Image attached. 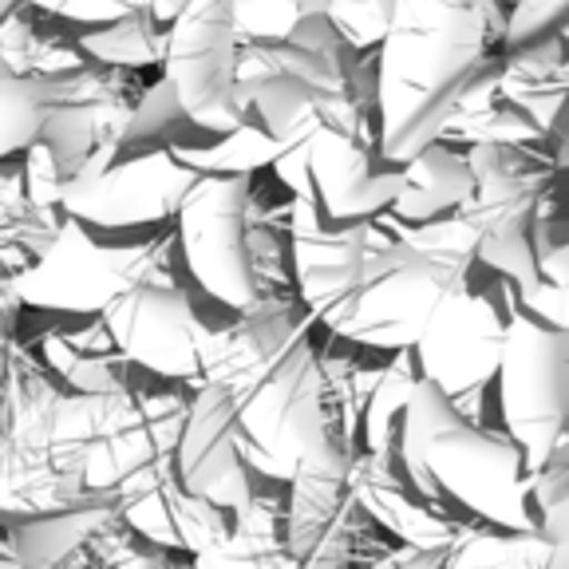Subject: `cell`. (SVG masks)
Returning a JSON list of instances; mask_svg holds the SVG:
<instances>
[{"instance_id": "obj_22", "label": "cell", "mask_w": 569, "mask_h": 569, "mask_svg": "<svg viewBox=\"0 0 569 569\" xmlns=\"http://www.w3.org/2000/svg\"><path fill=\"white\" fill-rule=\"evenodd\" d=\"M498 91L530 111L546 131H553L558 116L569 103V60H566V40L553 36L533 48H518L507 52V68H502V83Z\"/></svg>"}, {"instance_id": "obj_3", "label": "cell", "mask_w": 569, "mask_h": 569, "mask_svg": "<svg viewBox=\"0 0 569 569\" xmlns=\"http://www.w3.org/2000/svg\"><path fill=\"white\" fill-rule=\"evenodd\" d=\"M490 28L502 40L507 24H495V0H396L376 63L380 134L396 131L431 88L475 68Z\"/></svg>"}, {"instance_id": "obj_6", "label": "cell", "mask_w": 569, "mask_h": 569, "mask_svg": "<svg viewBox=\"0 0 569 569\" xmlns=\"http://www.w3.org/2000/svg\"><path fill=\"white\" fill-rule=\"evenodd\" d=\"M467 277H471V266L427 253L403 238L368 249L365 284L337 337L365 348H383V352L416 348L439 301L451 289L467 284Z\"/></svg>"}, {"instance_id": "obj_12", "label": "cell", "mask_w": 569, "mask_h": 569, "mask_svg": "<svg viewBox=\"0 0 569 569\" xmlns=\"http://www.w3.org/2000/svg\"><path fill=\"white\" fill-rule=\"evenodd\" d=\"M289 241H293V277L305 309L340 332L365 284L372 230L365 218H329L320 198L293 194Z\"/></svg>"}, {"instance_id": "obj_17", "label": "cell", "mask_w": 569, "mask_h": 569, "mask_svg": "<svg viewBox=\"0 0 569 569\" xmlns=\"http://www.w3.org/2000/svg\"><path fill=\"white\" fill-rule=\"evenodd\" d=\"M352 498L356 507L372 515L383 530H391L400 542L416 546V550H427V553H443L447 566H451V550H455V538H459V526L455 518H443V510L436 502H427V498H408V475H396L388 459L380 455H352Z\"/></svg>"}, {"instance_id": "obj_4", "label": "cell", "mask_w": 569, "mask_h": 569, "mask_svg": "<svg viewBox=\"0 0 569 569\" xmlns=\"http://www.w3.org/2000/svg\"><path fill=\"white\" fill-rule=\"evenodd\" d=\"M475 194L459 206V218L479 233V261L515 281V289H530L542 281L533 222L553 190L558 167L533 162L515 142H471Z\"/></svg>"}, {"instance_id": "obj_1", "label": "cell", "mask_w": 569, "mask_h": 569, "mask_svg": "<svg viewBox=\"0 0 569 569\" xmlns=\"http://www.w3.org/2000/svg\"><path fill=\"white\" fill-rule=\"evenodd\" d=\"M151 408L139 391H56L32 368L20 372L9 356L4 380V479L0 507L4 515L71 507L88 495V459L103 439L131 431Z\"/></svg>"}, {"instance_id": "obj_29", "label": "cell", "mask_w": 569, "mask_h": 569, "mask_svg": "<svg viewBox=\"0 0 569 569\" xmlns=\"http://www.w3.org/2000/svg\"><path fill=\"white\" fill-rule=\"evenodd\" d=\"M447 134H459L467 142H515V147H526L538 134H550L530 111H522L518 103H510L502 91L495 99H487L475 111H459Z\"/></svg>"}, {"instance_id": "obj_23", "label": "cell", "mask_w": 569, "mask_h": 569, "mask_svg": "<svg viewBox=\"0 0 569 569\" xmlns=\"http://www.w3.org/2000/svg\"><path fill=\"white\" fill-rule=\"evenodd\" d=\"M277 498L253 495L246 507L233 510L230 533L194 553V566H297L284 533L277 530Z\"/></svg>"}, {"instance_id": "obj_8", "label": "cell", "mask_w": 569, "mask_h": 569, "mask_svg": "<svg viewBox=\"0 0 569 569\" xmlns=\"http://www.w3.org/2000/svg\"><path fill=\"white\" fill-rule=\"evenodd\" d=\"M253 174H198L178 206V249L202 293L241 312L261 297L249 238Z\"/></svg>"}, {"instance_id": "obj_32", "label": "cell", "mask_w": 569, "mask_h": 569, "mask_svg": "<svg viewBox=\"0 0 569 569\" xmlns=\"http://www.w3.org/2000/svg\"><path fill=\"white\" fill-rule=\"evenodd\" d=\"M569 24V0H518L502 32V52L533 48L561 36Z\"/></svg>"}, {"instance_id": "obj_2", "label": "cell", "mask_w": 569, "mask_h": 569, "mask_svg": "<svg viewBox=\"0 0 569 569\" xmlns=\"http://www.w3.org/2000/svg\"><path fill=\"white\" fill-rule=\"evenodd\" d=\"M400 467L408 482L427 498H455L482 522L510 530H542L530 515L533 475L515 436L487 431L459 411V403L431 376H419L400 419Z\"/></svg>"}, {"instance_id": "obj_21", "label": "cell", "mask_w": 569, "mask_h": 569, "mask_svg": "<svg viewBox=\"0 0 569 569\" xmlns=\"http://www.w3.org/2000/svg\"><path fill=\"white\" fill-rule=\"evenodd\" d=\"M408 167V187L403 194L391 202V218L400 222H431V218H443L455 213L467 198L475 194V170L471 159L447 151L443 142L427 147L423 154H416Z\"/></svg>"}, {"instance_id": "obj_24", "label": "cell", "mask_w": 569, "mask_h": 569, "mask_svg": "<svg viewBox=\"0 0 569 569\" xmlns=\"http://www.w3.org/2000/svg\"><path fill=\"white\" fill-rule=\"evenodd\" d=\"M419 376H423V368H419L416 348H400V352L391 356V365L380 368L372 391H368L365 447L388 462H391V455L400 459V419L411 400V391H416Z\"/></svg>"}, {"instance_id": "obj_31", "label": "cell", "mask_w": 569, "mask_h": 569, "mask_svg": "<svg viewBox=\"0 0 569 569\" xmlns=\"http://www.w3.org/2000/svg\"><path fill=\"white\" fill-rule=\"evenodd\" d=\"M28 4L63 20H80V24H111V20L142 9H151L159 20H174L187 9V0H28Z\"/></svg>"}, {"instance_id": "obj_39", "label": "cell", "mask_w": 569, "mask_h": 569, "mask_svg": "<svg viewBox=\"0 0 569 569\" xmlns=\"http://www.w3.org/2000/svg\"><path fill=\"white\" fill-rule=\"evenodd\" d=\"M561 40H566V44H569V24H566V32H561Z\"/></svg>"}, {"instance_id": "obj_15", "label": "cell", "mask_w": 569, "mask_h": 569, "mask_svg": "<svg viewBox=\"0 0 569 569\" xmlns=\"http://www.w3.org/2000/svg\"><path fill=\"white\" fill-rule=\"evenodd\" d=\"M352 439H337L325 451L301 455L289 482V510H284V546L297 566H337L345 561V510L352 498Z\"/></svg>"}, {"instance_id": "obj_5", "label": "cell", "mask_w": 569, "mask_h": 569, "mask_svg": "<svg viewBox=\"0 0 569 569\" xmlns=\"http://www.w3.org/2000/svg\"><path fill=\"white\" fill-rule=\"evenodd\" d=\"M502 423L526 451V471H542L558 455L569 423V329L510 309L507 352L498 368Z\"/></svg>"}, {"instance_id": "obj_36", "label": "cell", "mask_w": 569, "mask_h": 569, "mask_svg": "<svg viewBox=\"0 0 569 569\" xmlns=\"http://www.w3.org/2000/svg\"><path fill=\"white\" fill-rule=\"evenodd\" d=\"M518 293V305L533 317L550 320L558 329H569V284H553V281H538L530 289H515Z\"/></svg>"}, {"instance_id": "obj_37", "label": "cell", "mask_w": 569, "mask_h": 569, "mask_svg": "<svg viewBox=\"0 0 569 569\" xmlns=\"http://www.w3.org/2000/svg\"><path fill=\"white\" fill-rule=\"evenodd\" d=\"M553 139H558V147H553V167L566 174V170H569V131H558Z\"/></svg>"}, {"instance_id": "obj_26", "label": "cell", "mask_w": 569, "mask_h": 569, "mask_svg": "<svg viewBox=\"0 0 569 569\" xmlns=\"http://www.w3.org/2000/svg\"><path fill=\"white\" fill-rule=\"evenodd\" d=\"M451 566H487V569H530L550 566V542L542 530H510V526H459Z\"/></svg>"}, {"instance_id": "obj_28", "label": "cell", "mask_w": 569, "mask_h": 569, "mask_svg": "<svg viewBox=\"0 0 569 569\" xmlns=\"http://www.w3.org/2000/svg\"><path fill=\"white\" fill-rule=\"evenodd\" d=\"M182 127H194V119L187 116V107L178 99L174 83L162 76L154 88H147L139 96V103L131 107V119L123 127V147H147V142H182L187 134H178Z\"/></svg>"}, {"instance_id": "obj_34", "label": "cell", "mask_w": 569, "mask_h": 569, "mask_svg": "<svg viewBox=\"0 0 569 569\" xmlns=\"http://www.w3.org/2000/svg\"><path fill=\"white\" fill-rule=\"evenodd\" d=\"M325 12L340 28V36L352 44V52H365V48L383 44L391 12H396V0H332Z\"/></svg>"}, {"instance_id": "obj_20", "label": "cell", "mask_w": 569, "mask_h": 569, "mask_svg": "<svg viewBox=\"0 0 569 569\" xmlns=\"http://www.w3.org/2000/svg\"><path fill=\"white\" fill-rule=\"evenodd\" d=\"M127 119H131V107H127L119 96L63 99V103L48 107L40 142L52 151L56 167H60L63 182H68V178H76L83 167H88V159L103 147V142H111V139L123 142Z\"/></svg>"}, {"instance_id": "obj_19", "label": "cell", "mask_w": 569, "mask_h": 569, "mask_svg": "<svg viewBox=\"0 0 569 569\" xmlns=\"http://www.w3.org/2000/svg\"><path fill=\"white\" fill-rule=\"evenodd\" d=\"M80 96H119V91L107 76H91L88 68L60 71V76L4 71V83H0V151L4 159H12L17 151H32L40 142L48 107Z\"/></svg>"}, {"instance_id": "obj_35", "label": "cell", "mask_w": 569, "mask_h": 569, "mask_svg": "<svg viewBox=\"0 0 569 569\" xmlns=\"http://www.w3.org/2000/svg\"><path fill=\"white\" fill-rule=\"evenodd\" d=\"M533 249H538V273L553 284H569V233H561V222L546 210L533 222Z\"/></svg>"}, {"instance_id": "obj_33", "label": "cell", "mask_w": 569, "mask_h": 569, "mask_svg": "<svg viewBox=\"0 0 569 569\" xmlns=\"http://www.w3.org/2000/svg\"><path fill=\"white\" fill-rule=\"evenodd\" d=\"M301 20V0H233V28L241 44L289 40Z\"/></svg>"}, {"instance_id": "obj_30", "label": "cell", "mask_w": 569, "mask_h": 569, "mask_svg": "<svg viewBox=\"0 0 569 569\" xmlns=\"http://www.w3.org/2000/svg\"><path fill=\"white\" fill-rule=\"evenodd\" d=\"M533 502L550 542V566L569 569V462L553 459L542 471H533Z\"/></svg>"}, {"instance_id": "obj_18", "label": "cell", "mask_w": 569, "mask_h": 569, "mask_svg": "<svg viewBox=\"0 0 569 569\" xmlns=\"http://www.w3.org/2000/svg\"><path fill=\"white\" fill-rule=\"evenodd\" d=\"M119 518V495L88 490L80 502L52 510L4 515V566H60L96 538L103 526Z\"/></svg>"}, {"instance_id": "obj_9", "label": "cell", "mask_w": 569, "mask_h": 569, "mask_svg": "<svg viewBox=\"0 0 569 569\" xmlns=\"http://www.w3.org/2000/svg\"><path fill=\"white\" fill-rule=\"evenodd\" d=\"M241 40L233 28V0H187L167 28L162 76L202 131L226 134L249 119L241 103Z\"/></svg>"}, {"instance_id": "obj_10", "label": "cell", "mask_w": 569, "mask_h": 569, "mask_svg": "<svg viewBox=\"0 0 569 569\" xmlns=\"http://www.w3.org/2000/svg\"><path fill=\"white\" fill-rule=\"evenodd\" d=\"M198 170L167 142L123 147L96 174H80L60 187V210L96 230H142L178 218V206L194 187Z\"/></svg>"}, {"instance_id": "obj_13", "label": "cell", "mask_w": 569, "mask_h": 569, "mask_svg": "<svg viewBox=\"0 0 569 569\" xmlns=\"http://www.w3.org/2000/svg\"><path fill=\"white\" fill-rule=\"evenodd\" d=\"M507 325L510 320H502L490 297L471 293V284H459L427 320L416 345L419 368L451 400L475 388H490V380H498V368H502V352H507Z\"/></svg>"}, {"instance_id": "obj_11", "label": "cell", "mask_w": 569, "mask_h": 569, "mask_svg": "<svg viewBox=\"0 0 569 569\" xmlns=\"http://www.w3.org/2000/svg\"><path fill=\"white\" fill-rule=\"evenodd\" d=\"M99 317L131 365L167 380H206L218 332L206 329L190 297L170 281H134Z\"/></svg>"}, {"instance_id": "obj_27", "label": "cell", "mask_w": 569, "mask_h": 569, "mask_svg": "<svg viewBox=\"0 0 569 569\" xmlns=\"http://www.w3.org/2000/svg\"><path fill=\"white\" fill-rule=\"evenodd\" d=\"M154 12L142 9L131 17H119L111 24H91V32L80 40L83 56L111 68H151L167 60V36L154 32Z\"/></svg>"}, {"instance_id": "obj_16", "label": "cell", "mask_w": 569, "mask_h": 569, "mask_svg": "<svg viewBox=\"0 0 569 569\" xmlns=\"http://www.w3.org/2000/svg\"><path fill=\"white\" fill-rule=\"evenodd\" d=\"M309 162L317 198L329 218H380L408 187V167H372L365 131H340L320 123L309 139Z\"/></svg>"}, {"instance_id": "obj_38", "label": "cell", "mask_w": 569, "mask_h": 569, "mask_svg": "<svg viewBox=\"0 0 569 569\" xmlns=\"http://www.w3.org/2000/svg\"><path fill=\"white\" fill-rule=\"evenodd\" d=\"M553 459H558V462H569V436L561 439V447H558V455H553ZM553 459H550V462H553Z\"/></svg>"}, {"instance_id": "obj_7", "label": "cell", "mask_w": 569, "mask_h": 569, "mask_svg": "<svg viewBox=\"0 0 569 569\" xmlns=\"http://www.w3.org/2000/svg\"><path fill=\"white\" fill-rule=\"evenodd\" d=\"M162 246H103L83 230L80 218L63 213V226L36 266L12 269L4 293L20 305L52 312H103L134 281H167L159 273Z\"/></svg>"}, {"instance_id": "obj_25", "label": "cell", "mask_w": 569, "mask_h": 569, "mask_svg": "<svg viewBox=\"0 0 569 569\" xmlns=\"http://www.w3.org/2000/svg\"><path fill=\"white\" fill-rule=\"evenodd\" d=\"M170 151L198 174H253L258 167H273L284 142L246 119L238 131L218 134L213 142H170Z\"/></svg>"}, {"instance_id": "obj_14", "label": "cell", "mask_w": 569, "mask_h": 569, "mask_svg": "<svg viewBox=\"0 0 569 569\" xmlns=\"http://www.w3.org/2000/svg\"><path fill=\"white\" fill-rule=\"evenodd\" d=\"M178 479L222 510H241L253 498L249 462L241 455L238 400L226 383H198L182 423V439H178Z\"/></svg>"}]
</instances>
